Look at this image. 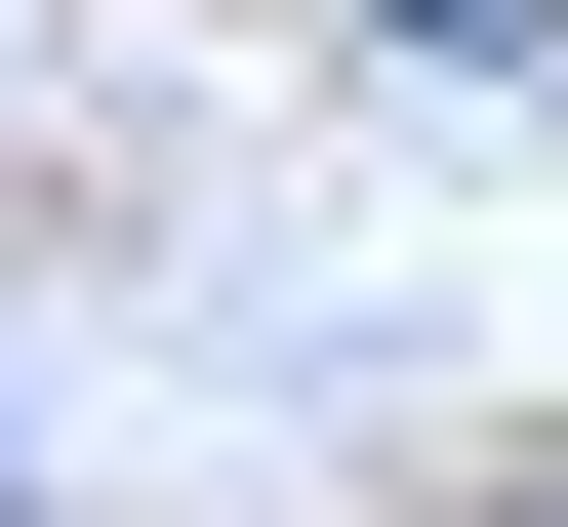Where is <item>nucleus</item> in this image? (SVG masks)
<instances>
[{"mask_svg": "<svg viewBox=\"0 0 568 527\" xmlns=\"http://www.w3.org/2000/svg\"><path fill=\"white\" fill-rule=\"evenodd\" d=\"M406 41H447V82H487V41H568V0H406Z\"/></svg>", "mask_w": 568, "mask_h": 527, "instance_id": "obj_1", "label": "nucleus"}]
</instances>
